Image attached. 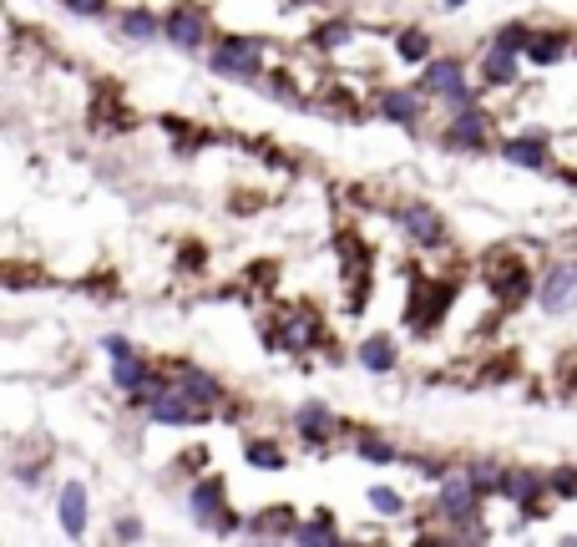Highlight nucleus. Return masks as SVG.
I'll use <instances>...</instances> for the list:
<instances>
[{"instance_id": "28", "label": "nucleus", "mask_w": 577, "mask_h": 547, "mask_svg": "<svg viewBox=\"0 0 577 547\" xmlns=\"http://www.w3.org/2000/svg\"><path fill=\"white\" fill-rule=\"evenodd\" d=\"M497 46H507V51H527V46H532V36H527L522 26H507V31L497 36Z\"/></svg>"}, {"instance_id": "20", "label": "nucleus", "mask_w": 577, "mask_h": 547, "mask_svg": "<svg viewBox=\"0 0 577 547\" xmlns=\"http://www.w3.org/2000/svg\"><path fill=\"white\" fill-rule=\"evenodd\" d=\"M380 112H385L390 122H410V117H416V102H410L405 92H385V97H380Z\"/></svg>"}, {"instance_id": "21", "label": "nucleus", "mask_w": 577, "mask_h": 547, "mask_svg": "<svg viewBox=\"0 0 577 547\" xmlns=\"http://www.w3.org/2000/svg\"><path fill=\"white\" fill-rule=\"evenodd\" d=\"M299 542H335V527H329V512H319L309 527H294Z\"/></svg>"}, {"instance_id": "12", "label": "nucleus", "mask_w": 577, "mask_h": 547, "mask_svg": "<svg viewBox=\"0 0 577 547\" xmlns=\"http://www.w3.org/2000/svg\"><path fill=\"white\" fill-rule=\"evenodd\" d=\"M178 390H183L188 401H198V406H208V401H218V396H223L218 380H213V375H203V370H183V375H178Z\"/></svg>"}, {"instance_id": "14", "label": "nucleus", "mask_w": 577, "mask_h": 547, "mask_svg": "<svg viewBox=\"0 0 577 547\" xmlns=\"http://www.w3.org/2000/svg\"><path fill=\"white\" fill-rule=\"evenodd\" d=\"M451 304V284H436L426 299H416V309H410V315H416V325L426 330V325H436L441 320V309Z\"/></svg>"}, {"instance_id": "4", "label": "nucleus", "mask_w": 577, "mask_h": 547, "mask_svg": "<svg viewBox=\"0 0 577 547\" xmlns=\"http://www.w3.org/2000/svg\"><path fill=\"white\" fill-rule=\"evenodd\" d=\"M426 87L441 92L451 107H471V92H466V82H461V66H456V61H436V66L426 71Z\"/></svg>"}, {"instance_id": "1", "label": "nucleus", "mask_w": 577, "mask_h": 547, "mask_svg": "<svg viewBox=\"0 0 577 547\" xmlns=\"http://www.w3.org/2000/svg\"><path fill=\"white\" fill-rule=\"evenodd\" d=\"M259 46H264L259 36H233L213 51V66L223 76H259Z\"/></svg>"}, {"instance_id": "35", "label": "nucleus", "mask_w": 577, "mask_h": 547, "mask_svg": "<svg viewBox=\"0 0 577 547\" xmlns=\"http://www.w3.org/2000/svg\"><path fill=\"white\" fill-rule=\"evenodd\" d=\"M441 6H466V0H441Z\"/></svg>"}, {"instance_id": "13", "label": "nucleus", "mask_w": 577, "mask_h": 547, "mask_svg": "<svg viewBox=\"0 0 577 547\" xmlns=\"http://www.w3.org/2000/svg\"><path fill=\"white\" fill-rule=\"evenodd\" d=\"M502 152H507V163H517V168H542V163H547L542 137H517V142H507Z\"/></svg>"}, {"instance_id": "25", "label": "nucleus", "mask_w": 577, "mask_h": 547, "mask_svg": "<svg viewBox=\"0 0 577 547\" xmlns=\"http://www.w3.org/2000/svg\"><path fill=\"white\" fill-rule=\"evenodd\" d=\"M537 487H542L537 477H507V482H502V492H507V497H517V502H532V497H537Z\"/></svg>"}, {"instance_id": "8", "label": "nucleus", "mask_w": 577, "mask_h": 547, "mask_svg": "<svg viewBox=\"0 0 577 547\" xmlns=\"http://www.w3.org/2000/svg\"><path fill=\"white\" fill-rule=\"evenodd\" d=\"M446 142L451 147H486V117H476L471 107H461V117L446 127Z\"/></svg>"}, {"instance_id": "26", "label": "nucleus", "mask_w": 577, "mask_h": 547, "mask_svg": "<svg viewBox=\"0 0 577 547\" xmlns=\"http://www.w3.org/2000/svg\"><path fill=\"white\" fill-rule=\"evenodd\" d=\"M289 522H294V517H289V512H264V517H259V527H254V532H264V537H279V532H294V527H289Z\"/></svg>"}, {"instance_id": "10", "label": "nucleus", "mask_w": 577, "mask_h": 547, "mask_svg": "<svg viewBox=\"0 0 577 547\" xmlns=\"http://www.w3.org/2000/svg\"><path fill=\"white\" fill-rule=\"evenodd\" d=\"M162 31H168L178 46H198V41H203V16L183 6V11H173L168 21H162Z\"/></svg>"}, {"instance_id": "3", "label": "nucleus", "mask_w": 577, "mask_h": 547, "mask_svg": "<svg viewBox=\"0 0 577 547\" xmlns=\"http://www.w3.org/2000/svg\"><path fill=\"white\" fill-rule=\"evenodd\" d=\"M400 223H405V233H410V239H416V244H426V249H441L446 244V223L426 208V203H410L405 213H400Z\"/></svg>"}, {"instance_id": "33", "label": "nucleus", "mask_w": 577, "mask_h": 547, "mask_svg": "<svg viewBox=\"0 0 577 547\" xmlns=\"http://www.w3.org/2000/svg\"><path fill=\"white\" fill-rule=\"evenodd\" d=\"M66 6H71V11H81V16H97V11L107 6V0H66Z\"/></svg>"}, {"instance_id": "30", "label": "nucleus", "mask_w": 577, "mask_h": 547, "mask_svg": "<svg viewBox=\"0 0 577 547\" xmlns=\"http://www.w3.org/2000/svg\"><path fill=\"white\" fill-rule=\"evenodd\" d=\"M552 492H557V497H577V472H557V477H552Z\"/></svg>"}, {"instance_id": "18", "label": "nucleus", "mask_w": 577, "mask_h": 547, "mask_svg": "<svg viewBox=\"0 0 577 547\" xmlns=\"http://www.w3.org/2000/svg\"><path fill=\"white\" fill-rule=\"evenodd\" d=\"M360 360H365L370 370H390V360H395V345H390L385 335H375V340H365V350H360Z\"/></svg>"}, {"instance_id": "17", "label": "nucleus", "mask_w": 577, "mask_h": 547, "mask_svg": "<svg viewBox=\"0 0 577 547\" xmlns=\"http://www.w3.org/2000/svg\"><path fill=\"white\" fill-rule=\"evenodd\" d=\"M162 26H157V16L152 11H127L122 16V36H132V41H147V36H157Z\"/></svg>"}, {"instance_id": "6", "label": "nucleus", "mask_w": 577, "mask_h": 547, "mask_svg": "<svg viewBox=\"0 0 577 547\" xmlns=\"http://www.w3.org/2000/svg\"><path fill=\"white\" fill-rule=\"evenodd\" d=\"M542 304H547V315H562V309L577 304V264L552 269V279H547V289H542Z\"/></svg>"}, {"instance_id": "5", "label": "nucleus", "mask_w": 577, "mask_h": 547, "mask_svg": "<svg viewBox=\"0 0 577 547\" xmlns=\"http://www.w3.org/2000/svg\"><path fill=\"white\" fill-rule=\"evenodd\" d=\"M188 396L183 390H168V396H157L152 401V421H162V426H198L203 421V406L193 401V406H183Z\"/></svg>"}, {"instance_id": "27", "label": "nucleus", "mask_w": 577, "mask_h": 547, "mask_svg": "<svg viewBox=\"0 0 577 547\" xmlns=\"http://www.w3.org/2000/svg\"><path fill=\"white\" fill-rule=\"evenodd\" d=\"M249 461H254V466H284V451L259 441V446H249Z\"/></svg>"}, {"instance_id": "15", "label": "nucleus", "mask_w": 577, "mask_h": 547, "mask_svg": "<svg viewBox=\"0 0 577 547\" xmlns=\"http://www.w3.org/2000/svg\"><path fill=\"white\" fill-rule=\"evenodd\" d=\"M112 375H117V385H122V390H132V396H137V390H147V365H142V360H132V350H122V355H117Z\"/></svg>"}, {"instance_id": "9", "label": "nucleus", "mask_w": 577, "mask_h": 547, "mask_svg": "<svg viewBox=\"0 0 577 547\" xmlns=\"http://www.w3.org/2000/svg\"><path fill=\"white\" fill-rule=\"evenodd\" d=\"M61 527L66 537H81V527H87V492H81V482H66L61 492Z\"/></svg>"}, {"instance_id": "29", "label": "nucleus", "mask_w": 577, "mask_h": 547, "mask_svg": "<svg viewBox=\"0 0 577 547\" xmlns=\"http://www.w3.org/2000/svg\"><path fill=\"white\" fill-rule=\"evenodd\" d=\"M314 41H319V46H340V41H350V26H319Z\"/></svg>"}, {"instance_id": "7", "label": "nucleus", "mask_w": 577, "mask_h": 547, "mask_svg": "<svg viewBox=\"0 0 577 547\" xmlns=\"http://www.w3.org/2000/svg\"><path fill=\"white\" fill-rule=\"evenodd\" d=\"M193 512L213 527H233V517L223 512V482H198L193 487Z\"/></svg>"}, {"instance_id": "24", "label": "nucleus", "mask_w": 577, "mask_h": 547, "mask_svg": "<svg viewBox=\"0 0 577 547\" xmlns=\"http://www.w3.org/2000/svg\"><path fill=\"white\" fill-rule=\"evenodd\" d=\"M497 294H502V299H522V294H527V274H522V269H502Z\"/></svg>"}, {"instance_id": "23", "label": "nucleus", "mask_w": 577, "mask_h": 547, "mask_svg": "<svg viewBox=\"0 0 577 547\" xmlns=\"http://www.w3.org/2000/svg\"><path fill=\"white\" fill-rule=\"evenodd\" d=\"M527 56H532L537 66H552V61L562 56V41H557V36H542V41H532V46H527Z\"/></svg>"}, {"instance_id": "31", "label": "nucleus", "mask_w": 577, "mask_h": 547, "mask_svg": "<svg viewBox=\"0 0 577 547\" xmlns=\"http://www.w3.org/2000/svg\"><path fill=\"white\" fill-rule=\"evenodd\" d=\"M370 502H375L380 512H400V497H395V492H385V487H375V492H370Z\"/></svg>"}, {"instance_id": "11", "label": "nucleus", "mask_w": 577, "mask_h": 547, "mask_svg": "<svg viewBox=\"0 0 577 547\" xmlns=\"http://www.w3.org/2000/svg\"><path fill=\"white\" fill-rule=\"evenodd\" d=\"M517 51H507V46H491L486 56H481V76L486 82H497V87H507L512 76H517V61H512Z\"/></svg>"}, {"instance_id": "32", "label": "nucleus", "mask_w": 577, "mask_h": 547, "mask_svg": "<svg viewBox=\"0 0 577 547\" xmlns=\"http://www.w3.org/2000/svg\"><path fill=\"white\" fill-rule=\"evenodd\" d=\"M360 456H370V461H395V451H390V446H380V441H365V446H360Z\"/></svg>"}, {"instance_id": "16", "label": "nucleus", "mask_w": 577, "mask_h": 547, "mask_svg": "<svg viewBox=\"0 0 577 547\" xmlns=\"http://www.w3.org/2000/svg\"><path fill=\"white\" fill-rule=\"evenodd\" d=\"M319 340V325L309 320V315H289L284 320V345L289 350H304V345H314Z\"/></svg>"}, {"instance_id": "19", "label": "nucleus", "mask_w": 577, "mask_h": 547, "mask_svg": "<svg viewBox=\"0 0 577 547\" xmlns=\"http://www.w3.org/2000/svg\"><path fill=\"white\" fill-rule=\"evenodd\" d=\"M299 431H304L309 441H324V431H329V411H324V406H304V411H299Z\"/></svg>"}, {"instance_id": "2", "label": "nucleus", "mask_w": 577, "mask_h": 547, "mask_svg": "<svg viewBox=\"0 0 577 547\" xmlns=\"http://www.w3.org/2000/svg\"><path fill=\"white\" fill-rule=\"evenodd\" d=\"M476 477H446L441 482V507L451 522H476Z\"/></svg>"}, {"instance_id": "34", "label": "nucleus", "mask_w": 577, "mask_h": 547, "mask_svg": "<svg viewBox=\"0 0 577 547\" xmlns=\"http://www.w3.org/2000/svg\"><path fill=\"white\" fill-rule=\"evenodd\" d=\"M137 532H142V527H137V522H117V542H122V537H127V542H132V537H137Z\"/></svg>"}, {"instance_id": "22", "label": "nucleus", "mask_w": 577, "mask_h": 547, "mask_svg": "<svg viewBox=\"0 0 577 547\" xmlns=\"http://www.w3.org/2000/svg\"><path fill=\"white\" fill-rule=\"evenodd\" d=\"M395 51H400L405 61H426V51H431V41H426L421 31H405V36L395 41Z\"/></svg>"}]
</instances>
